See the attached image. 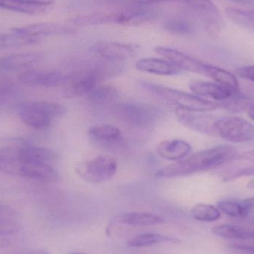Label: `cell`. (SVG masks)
Returning <instances> with one entry per match:
<instances>
[{"mask_svg":"<svg viewBox=\"0 0 254 254\" xmlns=\"http://www.w3.org/2000/svg\"><path fill=\"white\" fill-rule=\"evenodd\" d=\"M190 89L195 95L201 98H210L215 101H227L237 93L219 83L208 81H192Z\"/></svg>","mask_w":254,"mask_h":254,"instance_id":"2e32d148","label":"cell"},{"mask_svg":"<svg viewBox=\"0 0 254 254\" xmlns=\"http://www.w3.org/2000/svg\"><path fill=\"white\" fill-rule=\"evenodd\" d=\"M161 10L150 4H140L117 12V24L127 26H138L153 22L160 16Z\"/></svg>","mask_w":254,"mask_h":254,"instance_id":"8992f818","label":"cell"},{"mask_svg":"<svg viewBox=\"0 0 254 254\" xmlns=\"http://www.w3.org/2000/svg\"><path fill=\"white\" fill-rule=\"evenodd\" d=\"M191 215L195 220L211 222L221 217L220 210L218 207L207 204H198L191 210Z\"/></svg>","mask_w":254,"mask_h":254,"instance_id":"4dcf8cb0","label":"cell"},{"mask_svg":"<svg viewBox=\"0 0 254 254\" xmlns=\"http://www.w3.org/2000/svg\"><path fill=\"white\" fill-rule=\"evenodd\" d=\"M237 149L222 145L200 151L186 158L161 168L155 173L158 179H175L196 174L223 165L237 157Z\"/></svg>","mask_w":254,"mask_h":254,"instance_id":"6da1fadb","label":"cell"},{"mask_svg":"<svg viewBox=\"0 0 254 254\" xmlns=\"http://www.w3.org/2000/svg\"><path fill=\"white\" fill-rule=\"evenodd\" d=\"M16 175L40 182H55L59 179L58 172L52 166L21 161L18 164Z\"/></svg>","mask_w":254,"mask_h":254,"instance_id":"9a60e30c","label":"cell"},{"mask_svg":"<svg viewBox=\"0 0 254 254\" xmlns=\"http://www.w3.org/2000/svg\"><path fill=\"white\" fill-rule=\"evenodd\" d=\"M117 12H100L76 16L71 22L78 26H88L117 23Z\"/></svg>","mask_w":254,"mask_h":254,"instance_id":"603a6c76","label":"cell"},{"mask_svg":"<svg viewBox=\"0 0 254 254\" xmlns=\"http://www.w3.org/2000/svg\"><path fill=\"white\" fill-rule=\"evenodd\" d=\"M43 54L38 52H22L6 55L0 59V70L19 71L31 68L38 64Z\"/></svg>","mask_w":254,"mask_h":254,"instance_id":"5bb4252c","label":"cell"},{"mask_svg":"<svg viewBox=\"0 0 254 254\" xmlns=\"http://www.w3.org/2000/svg\"><path fill=\"white\" fill-rule=\"evenodd\" d=\"M138 4H152L164 1H181L207 18H220L219 10L211 0H133Z\"/></svg>","mask_w":254,"mask_h":254,"instance_id":"ffe728a7","label":"cell"},{"mask_svg":"<svg viewBox=\"0 0 254 254\" xmlns=\"http://www.w3.org/2000/svg\"><path fill=\"white\" fill-rule=\"evenodd\" d=\"M52 0H0V8L27 15H40L52 7Z\"/></svg>","mask_w":254,"mask_h":254,"instance_id":"4fadbf2b","label":"cell"},{"mask_svg":"<svg viewBox=\"0 0 254 254\" xmlns=\"http://www.w3.org/2000/svg\"><path fill=\"white\" fill-rule=\"evenodd\" d=\"M119 116L132 126L145 127L156 119V111L150 106L136 103H127L119 109Z\"/></svg>","mask_w":254,"mask_h":254,"instance_id":"52a82bcc","label":"cell"},{"mask_svg":"<svg viewBox=\"0 0 254 254\" xmlns=\"http://www.w3.org/2000/svg\"><path fill=\"white\" fill-rule=\"evenodd\" d=\"M19 119L26 126L34 129H45L52 125L53 119L43 110L38 101L25 103L18 110Z\"/></svg>","mask_w":254,"mask_h":254,"instance_id":"30bf717a","label":"cell"},{"mask_svg":"<svg viewBox=\"0 0 254 254\" xmlns=\"http://www.w3.org/2000/svg\"><path fill=\"white\" fill-rule=\"evenodd\" d=\"M117 90L116 88L109 85H98L92 92L87 95L88 99L92 104L98 105L110 104L117 98Z\"/></svg>","mask_w":254,"mask_h":254,"instance_id":"f1b7e54d","label":"cell"},{"mask_svg":"<svg viewBox=\"0 0 254 254\" xmlns=\"http://www.w3.org/2000/svg\"><path fill=\"white\" fill-rule=\"evenodd\" d=\"M201 74L207 76L214 80L215 83L225 86L236 93L240 91V83L237 77L224 68L205 64Z\"/></svg>","mask_w":254,"mask_h":254,"instance_id":"44dd1931","label":"cell"},{"mask_svg":"<svg viewBox=\"0 0 254 254\" xmlns=\"http://www.w3.org/2000/svg\"><path fill=\"white\" fill-rule=\"evenodd\" d=\"M215 136L231 143H245L254 138V126L240 117H218Z\"/></svg>","mask_w":254,"mask_h":254,"instance_id":"277c9868","label":"cell"},{"mask_svg":"<svg viewBox=\"0 0 254 254\" xmlns=\"http://www.w3.org/2000/svg\"><path fill=\"white\" fill-rule=\"evenodd\" d=\"M142 86L153 96L182 110L193 113H206L220 108V104L218 103L172 88L149 82H143Z\"/></svg>","mask_w":254,"mask_h":254,"instance_id":"7a4b0ae2","label":"cell"},{"mask_svg":"<svg viewBox=\"0 0 254 254\" xmlns=\"http://www.w3.org/2000/svg\"><path fill=\"white\" fill-rule=\"evenodd\" d=\"M155 52L158 55L176 65L180 70H186L191 72L202 74L204 63L172 48L158 46L155 48Z\"/></svg>","mask_w":254,"mask_h":254,"instance_id":"8fae6325","label":"cell"},{"mask_svg":"<svg viewBox=\"0 0 254 254\" xmlns=\"http://www.w3.org/2000/svg\"><path fill=\"white\" fill-rule=\"evenodd\" d=\"M42 40L37 37L11 31L10 34H2L1 36V49L31 46L40 43Z\"/></svg>","mask_w":254,"mask_h":254,"instance_id":"83f0119b","label":"cell"},{"mask_svg":"<svg viewBox=\"0 0 254 254\" xmlns=\"http://www.w3.org/2000/svg\"><path fill=\"white\" fill-rule=\"evenodd\" d=\"M10 241L5 237L0 236V250L1 249H7L10 246Z\"/></svg>","mask_w":254,"mask_h":254,"instance_id":"f35d334b","label":"cell"},{"mask_svg":"<svg viewBox=\"0 0 254 254\" xmlns=\"http://www.w3.org/2000/svg\"><path fill=\"white\" fill-rule=\"evenodd\" d=\"M163 27L166 31L176 35H190L195 31L194 22L184 16L169 18L164 22Z\"/></svg>","mask_w":254,"mask_h":254,"instance_id":"d4e9b609","label":"cell"},{"mask_svg":"<svg viewBox=\"0 0 254 254\" xmlns=\"http://www.w3.org/2000/svg\"><path fill=\"white\" fill-rule=\"evenodd\" d=\"M243 158L249 160H253V161H254V151L246 152V153L245 154L244 157L243 156Z\"/></svg>","mask_w":254,"mask_h":254,"instance_id":"b9f144b4","label":"cell"},{"mask_svg":"<svg viewBox=\"0 0 254 254\" xmlns=\"http://www.w3.org/2000/svg\"><path fill=\"white\" fill-rule=\"evenodd\" d=\"M235 2L240 3L243 4H254V0H231Z\"/></svg>","mask_w":254,"mask_h":254,"instance_id":"60d3db41","label":"cell"},{"mask_svg":"<svg viewBox=\"0 0 254 254\" xmlns=\"http://www.w3.org/2000/svg\"><path fill=\"white\" fill-rule=\"evenodd\" d=\"M247 186L248 188H250V189H254V180L250 181V182L248 183Z\"/></svg>","mask_w":254,"mask_h":254,"instance_id":"7bdbcfd3","label":"cell"},{"mask_svg":"<svg viewBox=\"0 0 254 254\" xmlns=\"http://www.w3.org/2000/svg\"><path fill=\"white\" fill-rule=\"evenodd\" d=\"M228 19L236 24L254 29V10H245L228 7L225 9Z\"/></svg>","mask_w":254,"mask_h":254,"instance_id":"f546056e","label":"cell"},{"mask_svg":"<svg viewBox=\"0 0 254 254\" xmlns=\"http://www.w3.org/2000/svg\"><path fill=\"white\" fill-rule=\"evenodd\" d=\"M173 237L158 234H142L128 240V245L132 248H146L164 243H179Z\"/></svg>","mask_w":254,"mask_h":254,"instance_id":"4316f807","label":"cell"},{"mask_svg":"<svg viewBox=\"0 0 254 254\" xmlns=\"http://www.w3.org/2000/svg\"><path fill=\"white\" fill-rule=\"evenodd\" d=\"M236 73L241 78L254 82V65L240 67L236 70Z\"/></svg>","mask_w":254,"mask_h":254,"instance_id":"d590c367","label":"cell"},{"mask_svg":"<svg viewBox=\"0 0 254 254\" xmlns=\"http://www.w3.org/2000/svg\"><path fill=\"white\" fill-rule=\"evenodd\" d=\"M116 222L130 226H150L164 222L161 216L149 213H128L119 215Z\"/></svg>","mask_w":254,"mask_h":254,"instance_id":"7402d4cb","label":"cell"},{"mask_svg":"<svg viewBox=\"0 0 254 254\" xmlns=\"http://www.w3.org/2000/svg\"><path fill=\"white\" fill-rule=\"evenodd\" d=\"M8 220H17L16 212L9 206L0 204V222Z\"/></svg>","mask_w":254,"mask_h":254,"instance_id":"836d02e7","label":"cell"},{"mask_svg":"<svg viewBox=\"0 0 254 254\" xmlns=\"http://www.w3.org/2000/svg\"><path fill=\"white\" fill-rule=\"evenodd\" d=\"M14 83L11 79L0 77V96H7L14 91Z\"/></svg>","mask_w":254,"mask_h":254,"instance_id":"e575fe53","label":"cell"},{"mask_svg":"<svg viewBox=\"0 0 254 254\" xmlns=\"http://www.w3.org/2000/svg\"><path fill=\"white\" fill-rule=\"evenodd\" d=\"M242 203H243V206H244L245 208H246V210H247L249 213H250L251 210H254V197L243 200Z\"/></svg>","mask_w":254,"mask_h":254,"instance_id":"74e56055","label":"cell"},{"mask_svg":"<svg viewBox=\"0 0 254 254\" xmlns=\"http://www.w3.org/2000/svg\"><path fill=\"white\" fill-rule=\"evenodd\" d=\"M217 237L226 240H246L254 238V232L237 225H222L212 229Z\"/></svg>","mask_w":254,"mask_h":254,"instance_id":"484cf974","label":"cell"},{"mask_svg":"<svg viewBox=\"0 0 254 254\" xmlns=\"http://www.w3.org/2000/svg\"><path fill=\"white\" fill-rule=\"evenodd\" d=\"M64 74L58 71L29 69L19 74L18 80L27 86L55 88L61 86L64 79Z\"/></svg>","mask_w":254,"mask_h":254,"instance_id":"9c48e42d","label":"cell"},{"mask_svg":"<svg viewBox=\"0 0 254 254\" xmlns=\"http://www.w3.org/2000/svg\"><path fill=\"white\" fill-rule=\"evenodd\" d=\"M84 254V253H73V254Z\"/></svg>","mask_w":254,"mask_h":254,"instance_id":"f6af8a7d","label":"cell"},{"mask_svg":"<svg viewBox=\"0 0 254 254\" xmlns=\"http://www.w3.org/2000/svg\"><path fill=\"white\" fill-rule=\"evenodd\" d=\"M197 113L176 108V117L182 125L190 129L215 136V126L218 117Z\"/></svg>","mask_w":254,"mask_h":254,"instance_id":"ba28073f","label":"cell"},{"mask_svg":"<svg viewBox=\"0 0 254 254\" xmlns=\"http://www.w3.org/2000/svg\"><path fill=\"white\" fill-rule=\"evenodd\" d=\"M218 209L220 212L231 216V217H246L249 212L246 210L241 201L234 200H221L217 204Z\"/></svg>","mask_w":254,"mask_h":254,"instance_id":"1f68e13d","label":"cell"},{"mask_svg":"<svg viewBox=\"0 0 254 254\" xmlns=\"http://www.w3.org/2000/svg\"></svg>","mask_w":254,"mask_h":254,"instance_id":"bcb514c9","label":"cell"},{"mask_svg":"<svg viewBox=\"0 0 254 254\" xmlns=\"http://www.w3.org/2000/svg\"><path fill=\"white\" fill-rule=\"evenodd\" d=\"M135 67L142 72L161 76L176 75L181 71L179 68L167 60L159 58H142L137 61Z\"/></svg>","mask_w":254,"mask_h":254,"instance_id":"d6986e66","label":"cell"},{"mask_svg":"<svg viewBox=\"0 0 254 254\" xmlns=\"http://www.w3.org/2000/svg\"><path fill=\"white\" fill-rule=\"evenodd\" d=\"M58 155L52 149L34 146H22L18 148L17 159L21 162L52 165Z\"/></svg>","mask_w":254,"mask_h":254,"instance_id":"e0dca14e","label":"cell"},{"mask_svg":"<svg viewBox=\"0 0 254 254\" xmlns=\"http://www.w3.org/2000/svg\"><path fill=\"white\" fill-rule=\"evenodd\" d=\"M1 35H2V34H0V49H1Z\"/></svg>","mask_w":254,"mask_h":254,"instance_id":"ee69618b","label":"cell"},{"mask_svg":"<svg viewBox=\"0 0 254 254\" xmlns=\"http://www.w3.org/2000/svg\"><path fill=\"white\" fill-rule=\"evenodd\" d=\"M231 249L243 254H254V246H243V245H232Z\"/></svg>","mask_w":254,"mask_h":254,"instance_id":"8d00e7d4","label":"cell"},{"mask_svg":"<svg viewBox=\"0 0 254 254\" xmlns=\"http://www.w3.org/2000/svg\"><path fill=\"white\" fill-rule=\"evenodd\" d=\"M89 135L91 138L101 143H114L121 138L122 131L113 125H97L89 128Z\"/></svg>","mask_w":254,"mask_h":254,"instance_id":"cb8c5ba5","label":"cell"},{"mask_svg":"<svg viewBox=\"0 0 254 254\" xmlns=\"http://www.w3.org/2000/svg\"><path fill=\"white\" fill-rule=\"evenodd\" d=\"M205 29L211 37L219 35L221 31V22L217 18H207L205 19Z\"/></svg>","mask_w":254,"mask_h":254,"instance_id":"d6a6232c","label":"cell"},{"mask_svg":"<svg viewBox=\"0 0 254 254\" xmlns=\"http://www.w3.org/2000/svg\"><path fill=\"white\" fill-rule=\"evenodd\" d=\"M189 143L182 139L163 140L158 143L156 152L161 158L169 161H180L189 155L191 151Z\"/></svg>","mask_w":254,"mask_h":254,"instance_id":"ac0fdd59","label":"cell"},{"mask_svg":"<svg viewBox=\"0 0 254 254\" xmlns=\"http://www.w3.org/2000/svg\"><path fill=\"white\" fill-rule=\"evenodd\" d=\"M11 31L32 36L41 40H43L49 36L69 34L75 32V29L69 25L53 23V22L31 24L26 26L12 28Z\"/></svg>","mask_w":254,"mask_h":254,"instance_id":"7c38bea8","label":"cell"},{"mask_svg":"<svg viewBox=\"0 0 254 254\" xmlns=\"http://www.w3.org/2000/svg\"><path fill=\"white\" fill-rule=\"evenodd\" d=\"M117 169V162L114 158L108 155H98L79 163L75 170L86 182L98 185L111 180L116 176Z\"/></svg>","mask_w":254,"mask_h":254,"instance_id":"3957f363","label":"cell"},{"mask_svg":"<svg viewBox=\"0 0 254 254\" xmlns=\"http://www.w3.org/2000/svg\"><path fill=\"white\" fill-rule=\"evenodd\" d=\"M92 52L109 61L122 62L134 58L139 52V46L117 42L101 41L92 46Z\"/></svg>","mask_w":254,"mask_h":254,"instance_id":"5b68a950","label":"cell"},{"mask_svg":"<svg viewBox=\"0 0 254 254\" xmlns=\"http://www.w3.org/2000/svg\"><path fill=\"white\" fill-rule=\"evenodd\" d=\"M248 114L252 120L254 121V103L252 104H249L248 107Z\"/></svg>","mask_w":254,"mask_h":254,"instance_id":"ab89813d","label":"cell"}]
</instances>
